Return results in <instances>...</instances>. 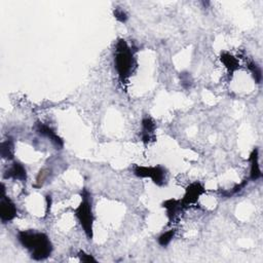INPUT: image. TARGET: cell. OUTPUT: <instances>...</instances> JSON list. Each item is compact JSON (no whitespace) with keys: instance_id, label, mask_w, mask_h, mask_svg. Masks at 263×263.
<instances>
[{"instance_id":"obj_1","label":"cell","mask_w":263,"mask_h":263,"mask_svg":"<svg viewBox=\"0 0 263 263\" xmlns=\"http://www.w3.org/2000/svg\"><path fill=\"white\" fill-rule=\"evenodd\" d=\"M18 240L30 252L31 257L37 261L48 258L54 250L49 238L44 232L34 230L19 231Z\"/></svg>"},{"instance_id":"obj_2","label":"cell","mask_w":263,"mask_h":263,"mask_svg":"<svg viewBox=\"0 0 263 263\" xmlns=\"http://www.w3.org/2000/svg\"><path fill=\"white\" fill-rule=\"evenodd\" d=\"M115 69L123 82L127 81L133 71L135 65L134 54L125 41H120L116 44L114 55Z\"/></svg>"},{"instance_id":"obj_3","label":"cell","mask_w":263,"mask_h":263,"mask_svg":"<svg viewBox=\"0 0 263 263\" xmlns=\"http://www.w3.org/2000/svg\"><path fill=\"white\" fill-rule=\"evenodd\" d=\"M75 216L77 220L80 221V224L88 236V239H93L94 215L93 207H91V196L88 189H84L82 192V203L75 210Z\"/></svg>"},{"instance_id":"obj_4","label":"cell","mask_w":263,"mask_h":263,"mask_svg":"<svg viewBox=\"0 0 263 263\" xmlns=\"http://www.w3.org/2000/svg\"><path fill=\"white\" fill-rule=\"evenodd\" d=\"M134 174L141 178H150L154 184L159 186H163L166 184L167 173L166 169L161 166L157 167H140L136 166L134 168Z\"/></svg>"},{"instance_id":"obj_5","label":"cell","mask_w":263,"mask_h":263,"mask_svg":"<svg viewBox=\"0 0 263 263\" xmlns=\"http://www.w3.org/2000/svg\"><path fill=\"white\" fill-rule=\"evenodd\" d=\"M1 202H0V219L3 223H7L14 220L17 216L18 210L9 197L5 196V194L1 195Z\"/></svg>"},{"instance_id":"obj_6","label":"cell","mask_w":263,"mask_h":263,"mask_svg":"<svg viewBox=\"0 0 263 263\" xmlns=\"http://www.w3.org/2000/svg\"><path fill=\"white\" fill-rule=\"evenodd\" d=\"M205 193V188L201 183L195 182L192 183L191 185H189L186 189L185 195H184V199L181 202L182 206H188L191 204H194L197 202V200L200 199V196Z\"/></svg>"},{"instance_id":"obj_7","label":"cell","mask_w":263,"mask_h":263,"mask_svg":"<svg viewBox=\"0 0 263 263\" xmlns=\"http://www.w3.org/2000/svg\"><path fill=\"white\" fill-rule=\"evenodd\" d=\"M36 132L39 135H42V136L49 139L52 143L55 144L57 148L61 149L64 146L63 140L56 134V132L52 130L50 127H48L47 125H44L43 123H38L36 125Z\"/></svg>"},{"instance_id":"obj_8","label":"cell","mask_w":263,"mask_h":263,"mask_svg":"<svg viewBox=\"0 0 263 263\" xmlns=\"http://www.w3.org/2000/svg\"><path fill=\"white\" fill-rule=\"evenodd\" d=\"M4 177L7 179L9 178V179H15V180H20L22 182H25L26 180H27V172H26V169L22 164L15 162L5 171Z\"/></svg>"},{"instance_id":"obj_9","label":"cell","mask_w":263,"mask_h":263,"mask_svg":"<svg viewBox=\"0 0 263 263\" xmlns=\"http://www.w3.org/2000/svg\"><path fill=\"white\" fill-rule=\"evenodd\" d=\"M155 124L150 117H144L142 120V141L144 143H149L151 140H154Z\"/></svg>"},{"instance_id":"obj_10","label":"cell","mask_w":263,"mask_h":263,"mask_svg":"<svg viewBox=\"0 0 263 263\" xmlns=\"http://www.w3.org/2000/svg\"><path fill=\"white\" fill-rule=\"evenodd\" d=\"M250 164H251V171H250V179L252 181H256L261 178V170L259 165V151L257 148L253 149V151L250 154L249 159Z\"/></svg>"},{"instance_id":"obj_11","label":"cell","mask_w":263,"mask_h":263,"mask_svg":"<svg viewBox=\"0 0 263 263\" xmlns=\"http://www.w3.org/2000/svg\"><path fill=\"white\" fill-rule=\"evenodd\" d=\"M14 153H15V145H14V141L11 139H8L1 144L2 157L7 160H12L14 159Z\"/></svg>"},{"instance_id":"obj_12","label":"cell","mask_w":263,"mask_h":263,"mask_svg":"<svg viewBox=\"0 0 263 263\" xmlns=\"http://www.w3.org/2000/svg\"><path fill=\"white\" fill-rule=\"evenodd\" d=\"M221 61L231 71H234V70L238 69V62H236V60L232 56H230L229 54H223L221 56Z\"/></svg>"},{"instance_id":"obj_13","label":"cell","mask_w":263,"mask_h":263,"mask_svg":"<svg viewBox=\"0 0 263 263\" xmlns=\"http://www.w3.org/2000/svg\"><path fill=\"white\" fill-rule=\"evenodd\" d=\"M174 235H175V230H173V229L166 231L159 238V244L163 247H167L171 243V241L173 240Z\"/></svg>"},{"instance_id":"obj_14","label":"cell","mask_w":263,"mask_h":263,"mask_svg":"<svg viewBox=\"0 0 263 263\" xmlns=\"http://www.w3.org/2000/svg\"><path fill=\"white\" fill-rule=\"evenodd\" d=\"M249 69L251 70L253 76H254V80L256 81L257 84H260L261 80H262V74H261V69L259 68V66H257L255 63L251 62L249 64Z\"/></svg>"},{"instance_id":"obj_15","label":"cell","mask_w":263,"mask_h":263,"mask_svg":"<svg viewBox=\"0 0 263 263\" xmlns=\"http://www.w3.org/2000/svg\"><path fill=\"white\" fill-rule=\"evenodd\" d=\"M114 17L122 23H126L128 20V15L126 14V11L120 7H117L114 10Z\"/></svg>"},{"instance_id":"obj_16","label":"cell","mask_w":263,"mask_h":263,"mask_svg":"<svg viewBox=\"0 0 263 263\" xmlns=\"http://www.w3.org/2000/svg\"><path fill=\"white\" fill-rule=\"evenodd\" d=\"M78 256H80L81 260L84 262H96V259L93 256L89 255V254H87L84 251H81L80 254H78Z\"/></svg>"}]
</instances>
